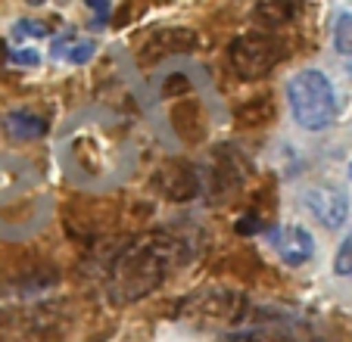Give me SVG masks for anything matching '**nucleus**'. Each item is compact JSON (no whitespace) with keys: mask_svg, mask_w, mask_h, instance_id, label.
Here are the masks:
<instances>
[{"mask_svg":"<svg viewBox=\"0 0 352 342\" xmlns=\"http://www.w3.org/2000/svg\"><path fill=\"white\" fill-rule=\"evenodd\" d=\"M187 243L172 231H150L134 237L113 262V293L119 302H140L178 271Z\"/></svg>","mask_w":352,"mask_h":342,"instance_id":"f257e3e1","label":"nucleus"},{"mask_svg":"<svg viewBox=\"0 0 352 342\" xmlns=\"http://www.w3.org/2000/svg\"><path fill=\"white\" fill-rule=\"evenodd\" d=\"M287 103L296 125H302L306 131H324L337 119V93L327 75L318 69H302L293 75L287 84Z\"/></svg>","mask_w":352,"mask_h":342,"instance_id":"f03ea898","label":"nucleus"},{"mask_svg":"<svg viewBox=\"0 0 352 342\" xmlns=\"http://www.w3.org/2000/svg\"><path fill=\"white\" fill-rule=\"evenodd\" d=\"M287 44L284 38L272 32H243L234 34L231 44H228V66H231L234 78L240 81H256L268 78L280 62L287 60Z\"/></svg>","mask_w":352,"mask_h":342,"instance_id":"7ed1b4c3","label":"nucleus"},{"mask_svg":"<svg viewBox=\"0 0 352 342\" xmlns=\"http://www.w3.org/2000/svg\"><path fill=\"white\" fill-rule=\"evenodd\" d=\"M175 315L203 323H237L250 315V299L234 286H203L175 302Z\"/></svg>","mask_w":352,"mask_h":342,"instance_id":"20e7f679","label":"nucleus"},{"mask_svg":"<svg viewBox=\"0 0 352 342\" xmlns=\"http://www.w3.org/2000/svg\"><path fill=\"white\" fill-rule=\"evenodd\" d=\"M150 187L166 203H190L203 190V174H199L197 165L184 162V159H166V162H160L153 168Z\"/></svg>","mask_w":352,"mask_h":342,"instance_id":"39448f33","label":"nucleus"},{"mask_svg":"<svg viewBox=\"0 0 352 342\" xmlns=\"http://www.w3.org/2000/svg\"><path fill=\"white\" fill-rule=\"evenodd\" d=\"M253 168L246 162V156L234 146H219L212 152V165H209V174L203 181V187L209 190V196L219 203V199H228L240 190V187L250 181Z\"/></svg>","mask_w":352,"mask_h":342,"instance_id":"423d86ee","label":"nucleus"},{"mask_svg":"<svg viewBox=\"0 0 352 342\" xmlns=\"http://www.w3.org/2000/svg\"><path fill=\"white\" fill-rule=\"evenodd\" d=\"M197 47H199V34L193 28L166 25L144 38V44L138 47V62L140 66H156V62L168 60V56H187Z\"/></svg>","mask_w":352,"mask_h":342,"instance_id":"0eeeda50","label":"nucleus"},{"mask_svg":"<svg viewBox=\"0 0 352 342\" xmlns=\"http://www.w3.org/2000/svg\"><path fill=\"white\" fill-rule=\"evenodd\" d=\"M302 203L312 212L315 221H318L321 227H327V231H340L346 224V218H349V196L333 184L309 187V190L302 193Z\"/></svg>","mask_w":352,"mask_h":342,"instance_id":"6e6552de","label":"nucleus"},{"mask_svg":"<svg viewBox=\"0 0 352 342\" xmlns=\"http://www.w3.org/2000/svg\"><path fill=\"white\" fill-rule=\"evenodd\" d=\"M274 249H278V258L290 268H299V264H306L309 258L315 255V240L306 227H299V224H287L278 231V240H274Z\"/></svg>","mask_w":352,"mask_h":342,"instance_id":"1a4fd4ad","label":"nucleus"},{"mask_svg":"<svg viewBox=\"0 0 352 342\" xmlns=\"http://www.w3.org/2000/svg\"><path fill=\"white\" fill-rule=\"evenodd\" d=\"M274 119H278V100L272 93H253L234 109V125L243 128V131H262Z\"/></svg>","mask_w":352,"mask_h":342,"instance_id":"9d476101","label":"nucleus"},{"mask_svg":"<svg viewBox=\"0 0 352 342\" xmlns=\"http://www.w3.org/2000/svg\"><path fill=\"white\" fill-rule=\"evenodd\" d=\"M168 122L178 131V137L190 146L203 144V137H206V112H203V106L197 100H178L172 106V112H168Z\"/></svg>","mask_w":352,"mask_h":342,"instance_id":"9b49d317","label":"nucleus"},{"mask_svg":"<svg viewBox=\"0 0 352 342\" xmlns=\"http://www.w3.org/2000/svg\"><path fill=\"white\" fill-rule=\"evenodd\" d=\"M3 128L13 140H41L47 131H50V122L47 115H41L38 109H28V106H19V109H10L3 115Z\"/></svg>","mask_w":352,"mask_h":342,"instance_id":"f8f14e48","label":"nucleus"},{"mask_svg":"<svg viewBox=\"0 0 352 342\" xmlns=\"http://www.w3.org/2000/svg\"><path fill=\"white\" fill-rule=\"evenodd\" d=\"M299 7H296V0H256V7H253V16L259 25L265 28H284L290 25L293 19H296Z\"/></svg>","mask_w":352,"mask_h":342,"instance_id":"ddd939ff","label":"nucleus"},{"mask_svg":"<svg viewBox=\"0 0 352 342\" xmlns=\"http://www.w3.org/2000/svg\"><path fill=\"white\" fill-rule=\"evenodd\" d=\"M221 342H293V336L284 333V330L256 327V330H237V333H228Z\"/></svg>","mask_w":352,"mask_h":342,"instance_id":"4468645a","label":"nucleus"},{"mask_svg":"<svg viewBox=\"0 0 352 342\" xmlns=\"http://www.w3.org/2000/svg\"><path fill=\"white\" fill-rule=\"evenodd\" d=\"M333 47L343 56H352V13H340L333 22Z\"/></svg>","mask_w":352,"mask_h":342,"instance_id":"2eb2a0df","label":"nucleus"},{"mask_svg":"<svg viewBox=\"0 0 352 342\" xmlns=\"http://www.w3.org/2000/svg\"><path fill=\"white\" fill-rule=\"evenodd\" d=\"M268 227H272V224L262 221L253 212H243V215L234 221V233H240V237H253V233H262V231H268Z\"/></svg>","mask_w":352,"mask_h":342,"instance_id":"dca6fc26","label":"nucleus"},{"mask_svg":"<svg viewBox=\"0 0 352 342\" xmlns=\"http://www.w3.org/2000/svg\"><path fill=\"white\" fill-rule=\"evenodd\" d=\"M94 53H97V44H94V41H75V44L63 53V56H66L72 66H85V62H91Z\"/></svg>","mask_w":352,"mask_h":342,"instance_id":"f3484780","label":"nucleus"},{"mask_svg":"<svg viewBox=\"0 0 352 342\" xmlns=\"http://www.w3.org/2000/svg\"><path fill=\"white\" fill-rule=\"evenodd\" d=\"M190 93V78L184 72H172L166 81H162V97H187Z\"/></svg>","mask_w":352,"mask_h":342,"instance_id":"a211bd4d","label":"nucleus"},{"mask_svg":"<svg viewBox=\"0 0 352 342\" xmlns=\"http://www.w3.org/2000/svg\"><path fill=\"white\" fill-rule=\"evenodd\" d=\"M333 271H337L340 277H352V233L340 243L337 255H333Z\"/></svg>","mask_w":352,"mask_h":342,"instance_id":"6ab92c4d","label":"nucleus"},{"mask_svg":"<svg viewBox=\"0 0 352 342\" xmlns=\"http://www.w3.org/2000/svg\"><path fill=\"white\" fill-rule=\"evenodd\" d=\"M47 34H50V28L38 19H19L13 25V38H47Z\"/></svg>","mask_w":352,"mask_h":342,"instance_id":"aec40b11","label":"nucleus"},{"mask_svg":"<svg viewBox=\"0 0 352 342\" xmlns=\"http://www.w3.org/2000/svg\"><path fill=\"white\" fill-rule=\"evenodd\" d=\"M10 62L19 69H34L41 62V53L38 50H13L10 53Z\"/></svg>","mask_w":352,"mask_h":342,"instance_id":"412c9836","label":"nucleus"},{"mask_svg":"<svg viewBox=\"0 0 352 342\" xmlns=\"http://www.w3.org/2000/svg\"><path fill=\"white\" fill-rule=\"evenodd\" d=\"M87 7L97 13V19H94V25H103V22L109 19V7H113V0H85Z\"/></svg>","mask_w":352,"mask_h":342,"instance_id":"4be33fe9","label":"nucleus"},{"mask_svg":"<svg viewBox=\"0 0 352 342\" xmlns=\"http://www.w3.org/2000/svg\"><path fill=\"white\" fill-rule=\"evenodd\" d=\"M28 3H32V7H41V3H44V0H28Z\"/></svg>","mask_w":352,"mask_h":342,"instance_id":"5701e85b","label":"nucleus"},{"mask_svg":"<svg viewBox=\"0 0 352 342\" xmlns=\"http://www.w3.org/2000/svg\"><path fill=\"white\" fill-rule=\"evenodd\" d=\"M349 174H352V165H349Z\"/></svg>","mask_w":352,"mask_h":342,"instance_id":"b1692460","label":"nucleus"}]
</instances>
